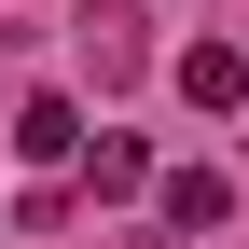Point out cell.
Returning a JSON list of instances; mask_svg holds the SVG:
<instances>
[{
  "label": "cell",
  "instance_id": "6da1fadb",
  "mask_svg": "<svg viewBox=\"0 0 249 249\" xmlns=\"http://www.w3.org/2000/svg\"><path fill=\"white\" fill-rule=\"evenodd\" d=\"M139 14H124V0H97V14H83V70H97V97H124V83H139Z\"/></svg>",
  "mask_w": 249,
  "mask_h": 249
},
{
  "label": "cell",
  "instance_id": "7a4b0ae2",
  "mask_svg": "<svg viewBox=\"0 0 249 249\" xmlns=\"http://www.w3.org/2000/svg\"><path fill=\"white\" fill-rule=\"evenodd\" d=\"M166 222H180V235H222V222H235V180H222V166H166Z\"/></svg>",
  "mask_w": 249,
  "mask_h": 249
},
{
  "label": "cell",
  "instance_id": "3957f363",
  "mask_svg": "<svg viewBox=\"0 0 249 249\" xmlns=\"http://www.w3.org/2000/svg\"><path fill=\"white\" fill-rule=\"evenodd\" d=\"M180 97H194V111H235L249 97V55L235 42H180Z\"/></svg>",
  "mask_w": 249,
  "mask_h": 249
},
{
  "label": "cell",
  "instance_id": "277c9868",
  "mask_svg": "<svg viewBox=\"0 0 249 249\" xmlns=\"http://www.w3.org/2000/svg\"><path fill=\"white\" fill-rule=\"evenodd\" d=\"M14 152H28V166H70V152H83V97H28L14 111Z\"/></svg>",
  "mask_w": 249,
  "mask_h": 249
},
{
  "label": "cell",
  "instance_id": "5b68a950",
  "mask_svg": "<svg viewBox=\"0 0 249 249\" xmlns=\"http://www.w3.org/2000/svg\"><path fill=\"white\" fill-rule=\"evenodd\" d=\"M83 180H97V194H139L152 152H139V139H83Z\"/></svg>",
  "mask_w": 249,
  "mask_h": 249
}]
</instances>
